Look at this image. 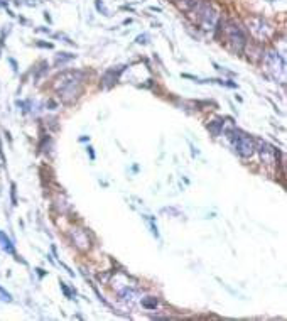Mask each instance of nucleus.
I'll use <instances>...</instances> for the list:
<instances>
[{"mask_svg": "<svg viewBox=\"0 0 287 321\" xmlns=\"http://www.w3.org/2000/svg\"><path fill=\"white\" fill-rule=\"evenodd\" d=\"M248 27H250L252 34L257 37V39H267V37L270 36V32H272V29H270V26L265 22V20L262 17H253L248 20Z\"/></svg>", "mask_w": 287, "mask_h": 321, "instance_id": "423d86ee", "label": "nucleus"}, {"mask_svg": "<svg viewBox=\"0 0 287 321\" xmlns=\"http://www.w3.org/2000/svg\"><path fill=\"white\" fill-rule=\"evenodd\" d=\"M73 56H58V59H56V61L59 63V61H66V59H71Z\"/></svg>", "mask_w": 287, "mask_h": 321, "instance_id": "9b49d317", "label": "nucleus"}, {"mask_svg": "<svg viewBox=\"0 0 287 321\" xmlns=\"http://www.w3.org/2000/svg\"><path fill=\"white\" fill-rule=\"evenodd\" d=\"M223 32H225V39L228 42V46L231 47V51L242 53L247 44V37L242 27L235 22H225Z\"/></svg>", "mask_w": 287, "mask_h": 321, "instance_id": "f03ea898", "label": "nucleus"}, {"mask_svg": "<svg viewBox=\"0 0 287 321\" xmlns=\"http://www.w3.org/2000/svg\"><path fill=\"white\" fill-rule=\"evenodd\" d=\"M193 12L198 14L199 17V22L204 26V29H213L216 26V20H218V15H216L215 9L211 7L210 4L206 2H199L198 7L193 10Z\"/></svg>", "mask_w": 287, "mask_h": 321, "instance_id": "20e7f679", "label": "nucleus"}, {"mask_svg": "<svg viewBox=\"0 0 287 321\" xmlns=\"http://www.w3.org/2000/svg\"><path fill=\"white\" fill-rule=\"evenodd\" d=\"M230 137H231V142H233L235 151L242 157L253 156V152H255V144H253L250 135L243 134V132H240V130H235L233 135H230Z\"/></svg>", "mask_w": 287, "mask_h": 321, "instance_id": "7ed1b4c3", "label": "nucleus"}, {"mask_svg": "<svg viewBox=\"0 0 287 321\" xmlns=\"http://www.w3.org/2000/svg\"><path fill=\"white\" fill-rule=\"evenodd\" d=\"M221 127H223V122H221V120H215V122H211V124H210V130H211V132H213L215 135H220Z\"/></svg>", "mask_w": 287, "mask_h": 321, "instance_id": "1a4fd4ad", "label": "nucleus"}, {"mask_svg": "<svg viewBox=\"0 0 287 321\" xmlns=\"http://www.w3.org/2000/svg\"><path fill=\"white\" fill-rule=\"evenodd\" d=\"M85 75L81 71H64L56 78L54 88H56L59 98L66 103H71L78 98L83 91Z\"/></svg>", "mask_w": 287, "mask_h": 321, "instance_id": "f257e3e1", "label": "nucleus"}, {"mask_svg": "<svg viewBox=\"0 0 287 321\" xmlns=\"http://www.w3.org/2000/svg\"><path fill=\"white\" fill-rule=\"evenodd\" d=\"M0 245H2V249L5 250V252H9V254H14V247H12V242L9 240L7 235L5 233L0 232Z\"/></svg>", "mask_w": 287, "mask_h": 321, "instance_id": "6e6552de", "label": "nucleus"}, {"mask_svg": "<svg viewBox=\"0 0 287 321\" xmlns=\"http://www.w3.org/2000/svg\"><path fill=\"white\" fill-rule=\"evenodd\" d=\"M142 304H144L145 308H152V309H155V306H157V301H155V299H150V301H149V299H144Z\"/></svg>", "mask_w": 287, "mask_h": 321, "instance_id": "9d476101", "label": "nucleus"}, {"mask_svg": "<svg viewBox=\"0 0 287 321\" xmlns=\"http://www.w3.org/2000/svg\"><path fill=\"white\" fill-rule=\"evenodd\" d=\"M265 61H267V66L270 71L274 73L275 78L284 83L285 81V63H284V59L279 56V53L269 51L265 54Z\"/></svg>", "mask_w": 287, "mask_h": 321, "instance_id": "39448f33", "label": "nucleus"}, {"mask_svg": "<svg viewBox=\"0 0 287 321\" xmlns=\"http://www.w3.org/2000/svg\"><path fill=\"white\" fill-rule=\"evenodd\" d=\"M275 156H277V152H275L274 147H270V145L265 142H260V157L265 164H274Z\"/></svg>", "mask_w": 287, "mask_h": 321, "instance_id": "0eeeda50", "label": "nucleus"}]
</instances>
